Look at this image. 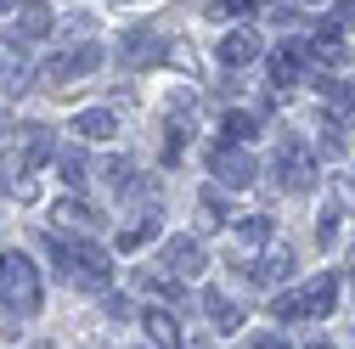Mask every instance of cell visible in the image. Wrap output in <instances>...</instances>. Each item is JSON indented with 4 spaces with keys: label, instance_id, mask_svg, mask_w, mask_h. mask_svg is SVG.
Wrapping results in <instances>:
<instances>
[{
    "label": "cell",
    "instance_id": "obj_1",
    "mask_svg": "<svg viewBox=\"0 0 355 349\" xmlns=\"http://www.w3.org/2000/svg\"><path fill=\"white\" fill-rule=\"evenodd\" d=\"M51 253H57V276L85 287V293H102L113 282V265L96 242H73V237H51Z\"/></svg>",
    "mask_w": 355,
    "mask_h": 349
},
{
    "label": "cell",
    "instance_id": "obj_2",
    "mask_svg": "<svg viewBox=\"0 0 355 349\" xmlns=\"http://www.w3.org/2000/svg\"><path fill=\"white\" fill-rule=\"evenodd\" d=\"M0 304L17 310V316H34L40 310V265H34L28 253H17V248L0 253Z\"/></svg>",
    "mask_w": 355,
    "mask_h": 349
},
{
    "label": "cell",
    "instance_id": "obj_3",
    "mask_svg": "<svg viewBox=\"0 0 355 349\" xmlns=\"http://www.w3.org/2000/svg\"><path fill=\"white\" fill-rule=\"evenodd\" d=\"M333 304H338V276L327 271L316 282H304L299 293H282L271 304V316L277 321H322V316H333Z\"/></svg>",
    "mask_w": 355,
    "mask_h": 349
},
{
    "label": "cell",
    "instance_id": "obj_4",
    "mask_svg": "<svg viewBox=\"0 0 355 349\" xmlns=\"http://www.w3.org/2000/svg\"><path fill=\"white\" fill-rule=\"evenodd\" d=\"M96 62H102V46H91V39H85V46H73L68 57H51L40 79H46V91H57V96H62V91H73V79H85Z\"/></svg>",
    "mask_w": 355,
    "mask_h": 349
},
{
    "label": "cell",
    "instance_id": "obj_5",
    "mask_svg": "<svg viewBox=\"0 0 355 349\" xmlns=\"http://www.w3.org/2000/svg\"><path fill=\"white\" fill-rule=\"evenodd\" d=\"M277 186L293 192V197L316 186V158H310L304 141H282V152H277Z\"/></svg>",
    "mask_w": 355,
    "mask_h": 349
},
{
    "label": "cell",
    "instance_id": "obj_6",
    "mask_svg": "<svg viewBox=\"0 0 355 349\" xmlns=\"http://www.w3.org/2000/svg\"><path fill=\"white\" fill-rule=\"evenodd\" d=\"M209 169H214L220 186H237V192L254 186V174H259V163H254L243 147H214V152H209Z\"/></svg>",
    "mask_w": 355,
    "mask_h": 349
},
{
    "label": "cell",
    "instance_id": "obj_7",
    "mask_svg": "<svg viewBox=\"0 0 355 349\" xmlns=\"http://www.w3.org/2000/svg\"><path fill=\"white\" fill-rule=\"evenodd\" d=\"M51 152H57V147H51V129H46V124H23V129H17V141H12V169L28 174V169L46 163Z\"/></svg>",
    "mask_w": 355,
    "mask_h": 349
},
{
    "label": "cell",
    "instance_id": "obj_8",
    "mask_svg": "<svg viewBox=\"0 0 355 349\" xmlns=\"http://www.w3.org/2000/svg\"><path fill=\"white\" fill-rule=\"evenodd\" d=\"M164 271L181 282V276H203L209 271V253H203V242L198 237H175L169 248H164Z\"/></svg>",
    "mask_w": 355,
    "mask_h": 349
},
{
    "label": "cell",
    "instance_id": "obj_9",
    "mask_svg": "<svg viewBox=\"0 0 355 349\" xmlns=\"http://www.w3.org/2000/svg\"><path fill=\"white\" fill-rule=\"evenodd\" d=\"M293 276V248H265L259 259H248V282H259V287H277V282H288Z\"/></svg>",
    "mask_w": 355,
    "mask_h": 349
},
{
    "label": "cell",
    "instance_id": "obj_10",
    "mask_svg": "<svg viewBox=\"0 0 355 349\" xmlns=\"http://www.w3.org/2000/svg\"><path fill=\"white\" fill-rule=\"evenodd\" d=\"M141 332H147L153 349H181V321L169 310H141Z\"/></svg>",
    "mask_w": 355,
    "mask_h": 349
},
{
    "label": "cell",
    "instance_id": "obj_11",
    "mask_svg": "<svg viewBox=\"0 0 355 349\" xmlns=\"http://www.w3.org/2000/svg\"><path fill=\"white\" fill-rule=\"evenodd\" d=\"M259 57V34L254 28H232L226 39H220V62H226V68H248Z\"/></svg>",
    "mask_w": 355,
    "mask_h": 349
},
{
    "label": "cell",
    "instance_id": "obj_12",
    "mask_svg": "<svg viewBox=\"0 0 355 349\" xmlns=\"http://www.w3.org/2000/svg\"><path fill=\"white\" fill-rule=\"evenodd\" d=\"M46 34H51V6H40V0H34V6H23V12H17V23H12V34H6V39L28 46V39H46Z\"/></svg>",
    "mask_w": 355,
    "mask_h": 349
},
{
    "label": "cell",
    "instance_id": "obj_13",
    "mask_svg": "<svg viewBox=\"0 0 355 349\" xmlns=\"http://www.w3.org/2000/svg\"><path fill=\"white\" fill-rule=\"evenodd\" d=\"M203 310H209V327H214V332H237V327H243V310H237V304L220 293V287L203 293Z\"/></svg>",
    "mask_w": 355,
    "mask_h": 349
},
{
    "label": "cell",
    "instance_id": "obj_14",
    "mask_svg": "<svg viewBox=\"0 0 355 349\" xmlns=\"http://www.w3.org/2000/svg\"><path fill=\"white\" fill-rule=\"evenodd\" d=\"M73 129H79L85 141H113V136H119V118H113L107 107H85V113L73 118Z\"/></svg>",
    "mask_w": 355,
    "mask_h": 349
},
{
    "label": "cell",
    "instance_id": "obj_15",
    "mask_svg": "<svg viewBox=\"0 0 355 349\" xmlns=\"http://www.w3.org/2000/svg\"><path fill=\"white\" fill-rule=\"evenodd\" d=\"M158 51H164V46H158V34H153V28H130V34H124V46H119V57H124V62H136V68H141V62H158Z\"/></svg>",
    "mask_w": 355,
    "mask_h": 349
},
{
    "label": "cell",
    "instance_id": "obj_16",
    "mask_svg": "<svg viewBox=\"0 0 355 349\" xmlns=\"http://www.w3.org/2000/svg\"><path fill=\"white\" fill-rule=\"evenodd\" d=\"M232 237H237V248H265L277 237V226H271V214H248V220L232 226Z\"/></svg>",
    "mask_w": 355,
    "mask_h": 349
},
{
    "label": "cell",
    "instance_id": "obj_17",
    "mask_svg": "<svg viewBox=\"0 0 355 349\" xmlns=\"http://www.w3.org/2000/svg\"><path fill=\"white\" fill-rule=\"evenodd\" d=\"M57 237H68V231H96V214L85 208V203H57Z\"/></svg>",
    "mask_w": 355,
    "mask_h": 349
},
{
    "label": "cell",
    "instance_id": "obj_18",
    "mask_svg": "<svg viewBox=\"0 0 355 349\" xmlns=\"http://www.w3.org/2000/svg\"><path fill=\"white\" fill-rule=\"evenodd\" d=\"M153 231H158V203H153V208L141 214L136 226H124V231H119V253H136V248H141V242H147Z\"/></svg>",
    "mask_w": 355,
    "mask_h": 349
},
{
    "label": "cell",
    "instance_id": "obj_19",
    "mask_svg": "<svg viewBox=\"0 0 355 349\" xmlns=\"http://www.w3.org/2000/svg\"><path fill=\"white\" fill-rule=\"evenodd\" d=\"M102 181H107L113 192H124V197H136V192H141V181H136V163H130V158H113V163L102 169Z\"/></svg>",
    "mask_w": 355,
    "mask_h": 349
},
{
    "label": "cell",
    "instance_id": "obj_20",
    "mask_svg": "<svg viewBox=\"0 0 355 349\" xmlns=\"http://www.w3.org/2000/svg\"><path fill=\"white\" fill-rule=\"evenodd\" d=\"M299 57H304V46H282L271 57V84H293L299 79Z\"/></svg>",
    "mask_w": 355,
    "mask_h": 349
},
{
    "label": "cell",
    "instance_id": "obj_21",
    "mask_svg": "<svg viewBox=\"0 0 355 349\" xmlns=\"http://www.w3.org/2000/svg\"><path fill=\"white\" fill-rule=\"evenodd\" d=\"M220 129H226V147H243V141L259 136V118H254V113H226V124H220Z\"/></svg>",
    "mask_w": 355,
    "mask_h": 349
},
{
    "label": "cell",
    "instance_id": "obj_22",
    "mask_svg": "<svg viewBox=\"0 0 355 349\" xmlns=\"http://www.w3.org/2000/svg\"><path fill=\"white\" fill-rule=\"evenodd\" d=\"M136 287H141V293H158V298H175V293H181V282H175L169 271H153V265L136 271Z\"/></svg>",
    "mask_w": 355,
    "mask_h": 349
},
{
    "label": "cell",
    "instance_id": "obj_23",
    "mask_svg": "<svg viewBox=\"0 0 355 349\" xmlns=\"http://www.w3.org/2000/svg\"><path fill=\"white\" fill-rule=\"evenodd\" d=\"M51 158H57V169H62L68 186H85V181H91V174H85V152H79V147H62V152H51Z\"/></svg>",
    "mask_w": 355,
    "mask_h": 349
},
{
    "label": "cell",
    "instance_id": "obj_24",
    "mask_svg": "<svg viewBox=\"0 0 355 349\" xmlns=\"http://www.w3.org/2000/svg\"><path fill=\"white\" fill-rule=\"evenodd\" d=\"M338 226H344V208H338V203H327V208H322V226H316V237H322V242H333V237H338Z\"/></svg>",
    "mask_w": 355,
    "mask_h": 349
},
{
    "label": "cell",
    "instance_id": "obj_25",
    "mask_svg": "<svg viewBox=\"0 0 355 349\" xmlns=\"http://www.w3.org/2000/svg\"><path fill=\"white\" fill-rule=\"evenodd\" d=\"M107 316H113V321H130L136 310H130V298H124V293H107Z\"/></svg>",
    "mask_w": 355,
    "mask_h": 349
},
{
    "label": "cell",
    "instance_id": "obj_26",
    "mask_svg": "<svg viewBox=\"0 0 355 349\" xmlns=\"http://www.w3.org/2000/svg\"><path fill=\"white\" fill-rule=\"evenodd\" d=\"M220 12H226V17H254V12H259V0H226Z\"/></svg>",
    "mask_w": 355,
    "mask_h": 349
},
{
    "label": "cell",
    "instance_id": "obj_27",
    "mask_svg": "<svg viewBox=\"0 0 355 349\" xmlns=\"http://www.w3.org/2000/svg\"><path fill=\"white\" fill-rule=\"evenodd\" d=\"M243 349H288V343H282V338H271V332H259V338H248Z\"/></svg>",
    "mask_w": 355,
    "mask_h": 349
},
{
    "label": "cell",
    "instance_id": "obj_28",
    "mask_svg": "<svg viewBox=\"0 0 355 349\" xmlns=\"http://www.w3.org/2000/svg\"><path fill=\"white\" fill-rule=\"evenodd\" d=\"M310 349H333V343H327V338H310Z\"/></svg>",
    "mask_w": 355,
    "mask_h": 349
},
{
    "label": "cell",
    "instance_id": "obj_29",
    "mask_svg": "<svg viewBox=\"0 0 355 349\" xmlns=\"http://www.w3.org/2000/svg\"><path fill=\"white\" fill-rule=\"evenodd\" d=\"M12 6H17V0H0V12H12Z\"/></svg>",
    "mask_w": 355,
    "mask_h": 349
},
{
    "label": "cell",
    "instance_id": "obj_30",
    "mask_svg": "<svg viewBox=\"0 0 355 349\" xmlns=\"http://www.w3.org/2000/svg\"><path fill=\"white\" fill-rule=\"evenodd\" d=\"M198 349H209V343H198Z\"/></svg>",
    "mask_w": 355,
    "mask_h": 349
}]
</instances>
